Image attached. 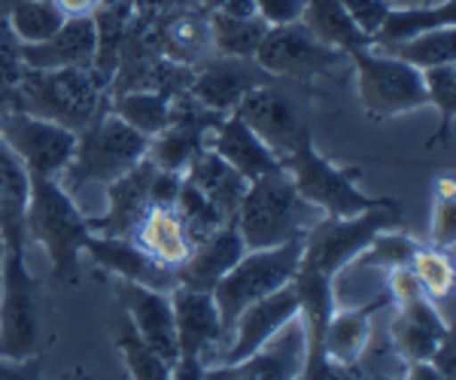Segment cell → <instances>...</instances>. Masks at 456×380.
I'll list each match as a JSON object with an SVG mask.
<instances>
[{
    "mask_svg": "<svg viewBox=\"0 0 456 380\" xmlns=\"http://www.w3.org/2000/svg\"><path fill=\"white\" fill-rule=\"evenodd\" d=\"M320 219L322 214L301 198L286 167H277V171L247 180L244 198L234 214V225L244 238L247 250H262V247L305 240V235Z\"/></svg>",
    "mask_w": 456,
    "mask_h": 380,
    "instance_id": "1",
    "label": "cell"
},
{
    "mask_svg": "<svg viewBox=\"0 0 456 380\" xmlns=\"http://www.w3.org/2000/svg\"><path fill=\"white\" fill-rule=\"evenodd\" d=\"M25 235L46 250L58 280H79V255H83L86 238L92 231H88V216L77 207L73 195L55 177H31Z\"/></svg>",
    "mask_w": 456,
    "mask_h": 380,
    "instance_id": "2",
    "label": "cell"
},
{
    "mask_svg": "<svg viewBox=\"0 0 456 380\" xmlns=\"http://www.w3.org/2000/svg\"><path fill=\"white\" fill-rule=\"evenodd\" d=\"M107 79L94 68H58V70H21L19 104L43 119H53L70 131H83L104 109Z\"/></svg>",
    "mask_w": 456,
    "mask_h": 380,
    "instance_id": "3",
    "label": "cell"
},
{
    "mask_svg": "<svg viewBox=\"0 0 456 380\" xmlns=\"http://www.w3.org/2000/svg\"><path fill=\"white\" fill-rule=\"evenodd\" d=\"M286 174L296 182L298 195L314 204L322 216H359L380 207H399L395 198H374L359 186L356 167H341L329 162L314 146V137L301 141L289 156L283 158Z\"/></svg>",
    "mask_w": 456,
    "mask_h": 380,
    "instance_id": "4",
    "label": "cell"
},
{
    "mask_svg": "<svg viewBox=\"0 0 456 380\" xmlns=\"http://www.w3.org/2000/svg\"><path fill=\"white\" fill-rule=\"evenodd\" d=\"M150 137L125 125L113 109H101L94 122L77 134V150H73L70 165L58 177L64 189L73 195L86 182H113L122 177L128 167H134L146 156Z\"/></svg>",
    "mask_w": 456,
    "mask_h": 380,
    "instance_id": "5",
    "label": "cell"
},
{
    "mask_svg": "<svg viewBox=\"0 0 456 380\" xmlns=\"http://www.w3.org/2000/svg\"><path fill=\"white\" fill-rule=\"evenodd\" d=\"M301 262V240H289L281 247H262V250H247L238 262L232 265L223 280L210 289L213 302L219 308L225 328V341L232 332L238 313L247 304L259 302V298L271 295L286 283H292V277L298 271Z\"/></svg>",
    "mask_w": 456,
    "mask_h": 380,
    "instance_id": "6",
    "label": "cell"
},
{
    "mask_svg": "<svg viewBox=\"0 0 456 380\" xmlns=\"http://www.w3.org/2000/svg\"><path fill=\"white\" fill-rule=\"evenodd\" d=\"M347 61L356 70L359 104H362L369 119L387 122L402 113H411V109L426 107L423 70L411 68V64L374 46L353 49Z\"/></svg>",
    "mask_w": 456,
    "mask_h": 380,
    "instance_id": "7",
    "label": "cell"
},
{
    "mask_svg": "<svg viewBox=\"0 0 456 380\" xmlns=\"http://www.w3.org/2000/svg\"><path fill=\"white\" fill-rule=\"evenodd\" d=\"M399 219L402 207H380L359 216H322L301 240L298 265L338 280L350 262L371 244V238L399 225Z\"/></svg>",
    "mask_w": 456,
    "mask_h": 380,
    "instance_id": "8",
    "label": "cell"
},
{
    "mask_svg": "<svg viewBox=\"0 0 456 380\" xmlns=\"http://www.w3.org/2000/svg\"><path fill=\"white\" fill-rule=\"evenodd\" d=\"M171 304L176 328V362L171 377H204L210 350L225 347V328L216 302L210 292L174 287Z\"/></svg>",
    "mask_w": 456,
    "mask_h": 380,
    "instance_id": "9",
    "label": "cell"
},
{
    "mask_svg": "<svg viewBox=\"0 0 456 380\" xmlns=\"http://www.w3.org/2000/svg\"><path fill=\"white\" fill-rule=\"evenodd\" d=\"M40 353V317H37L34 277L25 250H6L0 271V356L28 360Z\"/></svg>",
    "mask_w": 456,
    "mask_h": 380,
    "instance_id": "10",
    "label": "cell"
},
{
    "mask_svg": "<svg viewBox=\"0 0 456 380\" xmlns=\"http://www.w3.org/2000/svg\"><path fill=\"white\" fill-rule=\"evenodd\" d=\"M0 137L21 158L31 177H61L77 150V131L28 109L0 113Z\"/></svg>",
    "mask_w": 456,
    "mask_h": 380,
    "instance_id": "11",
    "label": "cell"
},
{
    "mask_svg": "<svg viewBox=\"0 0 456 380\" xmlns=\"http://www.w3.org/2000/svg\"><path fill=\"white\" fill-rule=\"evenodd\" d=\"M344 58L347 55L320 43L301 21H292V25H274L265 31L253 61L256 68L271 73V77L314 79L335 70Z\"/></svg>",
    "mask_w": 456,
    "mask_h": 380,
    "instance_id": "12",
    "label": "cell"
},
{
    "mask_svg": "<svg viewBox=\"0 0 456 380\" xmlns=\"http://www.w3.org/2000/svg\"><path fill=\"white\" fill-rule=\"evenodd\" d=\"M234 116L244 119L247 125L268 143V150L281 158V165L301 141L311 137V128H307L296 101L271 83H256L253 89L238 101Z\"/></svg>",
    "mask_w": 456,
    "mask_h": 380,
    "instance_id": "13",
    "label": "cell"
},
{
    "mask_svg": "<svg viewBox=\"0 0 456 380\" xmlns=\"http://www.w3.org/2000/svg\"><path fill=\"white\" fill-rule=\"evenodd\" d=\"M305 356H307V341H305V326L301 319H289L281 332L271 335L265 344L256 350L253 356L234 362V365H210L204 368V377L210 380H292L301 377L305 371Z\"/></svg>",
    "mask_w": 456,
    "mask_h": 380,
    "instance_id": "14",
    "label": "cell"
},
{
    "mask_svg": "<svg viewBox=\"0 0 456 380\" xmlns=\"http://www.w3.org/2000/svg\"><path fill=\"white\" fill-rule=\"evenodd\" d=\"M296 317H298V295L292 283H286V287L271 292V295L259 298V302L247 304V308L238 313V319H234L223 353H219V360L213 365H234V362L247 360V356H253L271 335L281 332V328Z\"/></svg>",
    "mask_w": 456,
    "mask_h": 380,
    "instance_id": "15",
    "label": "cell"
},
{
    "mask_svg": "<svg viewBox=\"0 0 456 380\" xmlns=\"http://www.w3.org/2000/svg\"><path fill=\"white\" fill-rule=\"evenodd\" d=\"M156 165L150 158H141L134 167L107 182V210L101 216H88V231L92 235H110V238H131L137 222L150 210V186Z\"/></svg>",
    "mask_w": 456,
    "mask_h": 380,
    "instance_id": "16",
    "label": "cell"
},
{
    "mask_svg": "<svg viewBox=\"0 0 456 380\" xmlns=\"http://www.w3.org/2000/svg\"><path fill=\"white\" fill-rule=\"evenodd\" d=\"M98 58V19L77 16L43 43L21 46V64L28 70H58V68H94Z\"/></svg>",
    "mask_w": 456,
    "mask_h": 380,
    "instance_id": "17",
    "label": "cell"
},
{
    "mask_svg": "<svg viewBox=\"0 0 456 380\" xmlns=\"http://www.w3.org/2000/svg\"><path fill=\"white\" fill-rule=\"evenodd\" d=\"M83 253L92 255L94 265H101L104 271L122 277V280H128V283H141V287H152L161 292H171L176 287L174 268L152 259V255L146 253L141 244H134L131 238L88 235Z\"/></svg>",
    "mask_w": 456,
    "mask_h": 380,
    "instance_id": "18",
    "label": "cell"
},
{
    "mask_svg": "<svg viewBox=\"0 0 456 380\" xmlns=\"http://www.w3.org/2000/svg\"><path fill=\"white\" fill-rule=\"evenodd\" d=\"M119 295L125 304V317L137 328V335L174 368L176 362V328L171 292H161L141 283H119Z\"/></svg>",
    "mask_w": 456,
    "mask_h": 380,
    "instance_id": "19",
    "label": "cell"
},
{
    "mask_svg": "<svg viewBox=\"0 0 456 380\" xmlns=\"http://www.w3.org/2000/svg\"><path fill=\"white\" fill-rule=\"evenodd\" d=\"M447 332L451 326L438 313L436 302H429L420 292V295L395 304V317L389 319V347L404 365L420 362L436 353L438 341Z\"/></svg>",
    "mask_w": 456,
    "mask_h": 380,
    "instance_id": "20",
    "label": "cell"
},
{
    "mask_svg": "<svg viewBox=\"0 0 456 380\" xmlns=\"http://www.w3.org/2000/svg\"><path fill=\"white\" fill-rule=\"evenodd\" d=\"M244 253H247V244L232 219V222H225L223 229L213 231L210 238L192 244V253L174 268L176 287L210 292L228 271H232V265Z\"/></svg>",
    "mask_w": 456,
    "mask_h": 380,
    "instance_id": "21",
    "label": "cell"
},
{
    "mask_svg": "<svg viewBox=\"0 0 456 380\" xmlns=\"http://www.w3.org/2000/svg\"><path fill=\"white\" fill-rule=\"evenodd\" d=\"M389 302V295H378L374 302L365 304H353V308H335L332 317L326 323L322 332V356L332 365L335 371L353 368L356 362H362V353L369 350L371 338V319L384 304Z\"/></svg>",
    "mask_w": 456,
    "mask_h": 380,
    "instance_id": "22",
    "label": "cell"
},
{
    "mask_svg": "<svg viewBox=\"0 0 456 380\" xmlns=\"http://www.w3.org/2000/svg\"><path fill=\"white\" fill-rule=\"evenodd\" d=\"M208 150L216 152L219 158H225V162L247 180L283 167L281 158L268 150V143L234 113L223 116V119L208 131Z\"/></svg>",
    "mask_w": 456,
    "mask_h": 380,
    "instance_id": "23",
    "label": "cell"
},
{
    "mask_svg": "<svg viewBox=\"0 0 456 380\" xmlns=\"http://www.w3.org/2000/svg\"><path fill=\"white\" fill-rule=\"evenodd\" d=\"M31 198V174L0 137V231L6 250H25V210Z\"/></svg>",
    "mask_w": 456,
    "mask_h": 380,
    "instance_id": "24",
    "label": "cell"
},
{
    "mask_svg": "<svg viewBox=\"0 0 456 380\" xmlns=\"http://www.w3.org/2000/svg\"><path fill=\"white\" fill-rule=\"evenodd\" d=\"M256 83H259V79L249 73L244 58H223L219 64H213V68L192 77L189 94L201 101L208 109H213V113L228 116V113H234L238 101L244 98Z\"/></svg>",
    "mask_w": 456,
    "mask_h": 380,
    "instance_id": "25",
    "label": "cell"
},
{
    "mask_svg": "<svg viewBox=\"0 0 456 380\" xmlns=\"http://www.w3.org/2000/svg\"><path fill=\"white\" fill-rule=\"evenodd\" d=\"M131 240L141 244L152 259H159L167 268H176L192 253V238H189L183 219L176 216L174 207H161V204H150Z\"/></svg>",
    "mask_w": 456,
    "mask_h": 380,
    "instance_id": "26",
    "label": "cell"
},
{
    "mask_svg": "<svg viewBox=\"0 0 456 380\" xmlns=\"http://www.w3.org/2000/svg\"><path fill=\"white\" fill-rule=\"evenodd\" d=\"M183 177L192 182L195 189H201L208 198L216 204L219 210L234 219L238 214V204L244 198V189H247V177H240L225 158H219L213 150H204L195 156V162L183 171Z\"/></svg>",
    "mask_w": 456,
    "mask_h": 380,
    "instance_id": "27",
    "label": "cell"
},
{
    "mask_svg": "<svg viewBox=\"0 0 456 380\" xmlns=\"http://www.w3.org/2000/svg\"><path fill=\"white\" fill-rule=\"evenodd\" d=\"M298 21L320 43H326V46H332L344 55H350L353 49L371 46V36L350 19V12L338 0H307Z\"/></svg>",
    "mask_w": 456,
    "mask_h": 380,
    "instance_id": "28",
    "label": "cell"
},
{
    "mask_svg": "<svg viewBox=\"0 0 456 380\" xmlns=\"http://www.w3.org/2000/svg\"><path fill=\"white\" fill-rule=\"evenodd\" d=\"M451 25H456V0H441V4H426V6H389L380 28L371 34V46L411 40L417 34L436 31V28H451Z\"/></svg>",
    "mask_w": 456,
    "mask_h": 380,
    "instance_id": "29",
    "label": "cell"
},
{
    "mask_svg": "<svg viewBox=\"0 0 456 380\" xmlns=\"http://www.w3.org/2000/svg\"><path fill=\"white\" fill-rule=\"evenodd\" d=\"M374 49L399 58V61L411 64V68H417V70L441 68V64H456V25L436 28V31L411 36V40L380 43V46H374Z\"/></svg>",
    "mask_w": 456,
    "mask_h": 380,
    "instance_id": "30",
    "label": "cell"
},
{
    "mask_svg": "<svg viewBox=\"0 0 456 380\" xmlns=\"http://www.w3.org/2000/svg\"><path fill=\"white\" fill-rule=\"evenodd\" d=\"M171 92L161 89H134V92H122L113 101V113L119 116L125 125H131L134 131H141L143 137H156L159 131L167 128L171 122Z\"/></svg>",
    "mask_w": 456,
    "mask_h": 380,
    "instance_id": "31",
    "label": "cell"
},
{
    "mask_svg": "<svg viewBox=\"0 0 456 380\" xmlns=\"http://www.w3.org/2000/svg\"><path fill=\"white\" fill-rule=\"evenodd\" d=\"M210 28V46L223 58H244L253 61L256 49H259L268 25L259 16H216V12H204Z\"/></svg>",
    "mask_w": 456,
    "mask_h": 380,
    "instance_id": "32",
    "label": "cell"
},
{
    "mask_svg": "<svg viewBox=\"0 0 456 380\" xmlns=\"http://www.w3.org/2000/svg\"><path fill=\"white\" fill-rule=\"evenodd\" d=\"M64 12L55 6V0H10L6 4V21L21 46L28 43L49 40L64 25Z\"/></svg>",
    "mask_w": 456,
    "mask_h": 380,
    "instance_id": "33",
    "label": "cell"
},
{
    "mask_svg": "<svg viewBox=\"0 0 456 380\" xmlns=\"http://www.w3.org/2000/svg\"><path fill=\"white\" fill-rule=\"evenodd\" d=\"M426 85V107L436 109L438 125L436 134L426 146H447L453 141V122H456V64H441V68L423 70Z\"/></svg>",
    "mask_w": 456,
    "mask_h": 380,
    "instance_id": "34",
    "label": "cell"
},
{
    "mask_svg": "<svg viewBox=\"0 0 456 380\" xmlns=\"http://www.w3.org/2000/svg\"><path fill=\"white\" fill-rule=\"evenodd\" d=\"M210 46V28H208V16H174L161 31V53H165V61L174 64H192L198 61Z\"/></svg>",
    "mask_w": 456,
    "mask_h": 380,
    "instance_id": "35",
    "label": "cell"
},
{
    "mask_svg": "<svg viewBox=\"0 0 456 380\" xmlns=\"http://www.w3.org/2000/svg\"><path fill=\"white\" fill-rule=\"evenodd\" d=\"M174 210H176V216L183 219V225H186L192 244L210 238L216 229H223L225 222H232V219H228L223 210H219L216 204L201 192V189H195L186 177H183V186H180V195H176V201H174Z\"/></svg>",
    "mask_w": 456,
    "mask_h": 380,
    "instance_id": "36",
    "label": "cell"
},
{
    "mask_svg": "<svg viewBox=\"0 0 456 380\" xmlns=\"http://www.w3.org/2000/svg\"><path fill=\"white\" fill-rule=\"evenodd\" d=\"M411 274L417 277L423 295L429 302H444L453 289V259L447 250L438 247H417L408 262Z\"/></svg>",
    "mask_w": 456,
    "mask_h": 380,
    "instance_id": "37",
    "label": "cell"
},
{
    "mask_svg": "<svg viewBox=\"0 0 456 380\" xmlns=\"http://www.w3.org/2000/svg\"><path fill=\"white\" fill-rule=\"evenodd\" d=\"M116 350L122 353L125 365H128V375L134 380H167L171 377V365L152 350L146 341L137 335V328L131 326V319L125 317V328L116 338Z\"/></svg>",
    "mask_w": 456,
    "mask_h": 380,
    "instance_id": "38",
    "label": "cell"
},
{
    "mask_svg": "<svg viewBox=\"0 0 456 380\" xmlns=\"http://www.w3.org/2000/svg\"><path fill=\"white\" fill-rule=\"evenodd\" d=\"M417 240H411L408 235H402V231L393 229H384L378 231V235L371 238V244L365 247L362 253L356 255V259L350 262V265H365V268H378V271H393V268H404L411 262V255L417 250Z\"/></svg>",
    "mask_w": 456,
    "mask_h": 380,
    "instance_id": "39",
    "label": "cell"
},
{
    "mask_svg": "<svg viewBox=\"0 0 456 380\" xmlns=\"http://www.w3.org/2000/svg\"><path fill=\"white\" fill-rule=\"evenodd\" d=\"M21 70H25V64H21V43L12 34L6 12H0V113L16 109Z\"/></svg>",
    "mask_w": 456,
    "mask_h": 380,
    "instance_id": "40",
    "label": "cell"
},
{
    "mask_svg": "<svg viewBox=\"0 0 456 380\" xmlns=\"http://www.w3.org/2000/svg\"><path fill=\"white\" fill-rule=\"evenodd\" d=\"M453 238H456L453 177H441L436 186V207H432V247L453 253Z\"/></svg>",
    "mask_w": 456,
    "mask_h": 380,
    "instance_id": "41",
    "label": "cell"
},
{
    "mask_svg": "<svg viewBox=\"0 0 456 380\" xmlns=\"http://www.w3.org/2000/svg\"><path fill=\"white\" fill-rule=\"evenodd\" d=\"M338 4L350 12V19L369 36L378 31L380 21H384V16L389 12V6H393L389 0H338Z\"/></svg>",
    "mask_w": 456,
    "mask_h": 380,
    "instance_id": "42",
    "label": "cell"
},
{
    "mask_svg": "<svg viewBox=\"0 0 456 380\" xmlns=\"http://www.w3.org/2000/svg\"><path fill=\"white\" fill-rule=\"evenodd\" d=\"M307 0H256V16H259L265 25H292V21L301 19Z\"/></svg>",
    "mask_w": 456,
    "mask_h": 380,
    "instance_id": "43",
    "label": "cell"
},
{
    "mask_svg": "<svg viewBox=\"0 0 456 380\" xmlns=\"http://www.w3.org/2000/svg\"><path fill=\"white\" fill-rule=\"evenodd\" d=\"M429 362L438 368V375L444 380H453L456 377V341H453V328L438 341L436 353L429 356Z\"/></svg>",
    "mask_w": 456,
    "mask_h": 380,
    "instance_id": "44",
    "label": "cell"
},
{
    "mask_svg": "<svg viewBox=\"0 0 456 380\" xmlns=\"http://www.w3.org/2000/svg\"><path fill=\"white\" fill-rule=\"evenodd\" d=\"M40 360L28 356V360H6L0 356V380H34L40 377Z\"/></svg>",
    "mask_w": 456,
    "mask_h": 380,
    "instance_id": "45",
    "label": "cell"
},
{
    "mask_svg": "<svg viewBox=\"0 0 456 380\" xmlns=\"http://www.w3.org/2000/svg\"><path fill=\"white\" fill-rule=\"evenodd\" d=\"M204 12L216 16H256V0H198Z\"/></svg>",
    "mask_w": 456,
    "mask_h": 380,
    "instance_id": "46",
    "label": "cell"
},
{
    "mask_svg": "<svg viewBox=\"0 0 456 380\" xmlns=\"http://www.w3.org/2000/svg\"><path fill=\"white\" fill-rule=\"evenodd\" d=\"M107 0H55V6L64 12L68 19H77V16H94V12H101V6H104Z\"/></svg>",
    "mask_w": 456,
    "mask_h": 380,
    "instance_id": "47",
    "label": "cell"
},
{
    "mask_svg": "<svg viewBox=\"0 0 456 380\" xmlns=\"http://www.w3.org/2000/svg\"><path fill=\"white\" fill-rule=\"evenodd\" d=\"M4 262H6V240H4V231H0V271H4Z\"/></svg>",
    "mask_w": 456,
    "mask_h": 380,
    "instance_id": "48",
    "label": "cell"
}]
</instances>
